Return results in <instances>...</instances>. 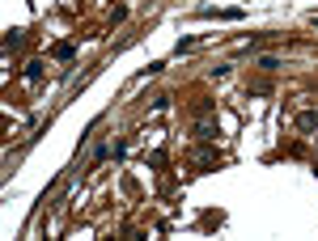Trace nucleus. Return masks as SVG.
<instances>
[{"label": "nucleus", "mask_w": 318, "mask_h": 241, "mask_svg": "<svg viewBox=\"0 0 318 241\" xmlns=\"http://www.w3.org/2000/svg\"><path fill=\"white\" fill-rule=\"evenodd\" d=\"M196 136H200V140H216V123H212L208 114H204V119H200V127H196Z\"/></svg>", "instance_id": "f257e3e1"}, {"label": "nucleus", "mask_w": 318, "mask_h": 241, "mask_svg": "<svg viewBox=\"0 0 318 241\" xmlns=\"http://www.w3.org/2000/svg\"><path fill=\"white\" fill-rule=\"evenodd\" d=\"M297 127H302V131H318V114H302V119H297Z\"/></svg>", "instance_id": "f03ea898"}, {"label": "nucleus", "mask_w": 318, "mask_h": 241, "mask_svg": "<svg viewBox=\"0 0 318 241\" xmlns=\"http://www.w3.org/2000/svg\"><path fill=\"white\" fill-rule=\"evenodd\" d=\"M4 47H8V51L22 47V30H8V34H4Z\"/></svg>", "instance_id": "7ed1b4c3"}, {"label": "nucleus", "mask_w": 318, "mask_h": 241, "mask_svg": "<svg viewBox=\"0 0 318 241\" xmlns=\"http://www.w3.org/2000/svg\"><path fill=\"white\" fill-rule=\"evenodd\" d=\"M56 59H72V42H56Z\"/></svg>", "instance_id": "20e7f679"}, {"label": "nucleus", "mask_w": 318, "mask_h": 241, "mask_svg": "<svg viewBox=\"0 0 318 241\" xmlns=\"http://www.w3.org/2000/svg\"><path fill=\"white\" fill-rule=\"evenodd\" d=\"M42 76V64H38V59H34V64H26V80H38Z\"/></svg>", "instance_id": "39448f33"}, {"label": "nucleus", "mask_w": 318, "mask_h": 241, "mask_svg": "<svg viewBox=\"0 0 318 241\" xmlns=\"http://www.w3.org/2000/svg\"><path fill=\"white\" fill-rule=\"evenodd\" d=\"M314 25H318V13H314Z\"/></svg>", "instance_id": "423d86ee"}]
</instances>
